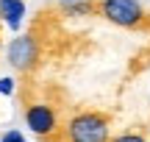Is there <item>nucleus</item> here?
Wrapping results in <instances>:
<instances>
[{"label": "nucleus", "instance_id": "obj_4", "mask_svg": "<svg viewBox=\"0 0 150 142\" xmlns=\"http://www.w3.org/2000/svg\"><path fill=\"white\" fill-rule=\"evenodd\" d=\"M25 126L31 128L36 137L53 142L59 134V114L50 103H31L25 109Z\"/></svg>", "mask_w": 150, "mask_h": 142}, {"label": "nucleus", "instance_id": "obj_8", "mask_svg": "<svg viewBox=\"0 0 150 142\" xmlns=\"http://www.w3.org/2000/svg\"><path fill=\"white\" fill-rule=\"evenodd\" d=\"M0 142H25V137H22V131L11 128V131H6L3 137H0Z\"/></svg>", "mask_w": 150, "mask_h": 142}, {"label": "nucleus", "instance_id": "obj_10", "mask_svg": "<svg viewBox=\"0 0 150 142\" xmlns=\"http://www.w3.org/2000/svg\"><path fill=\"white\" fill-rule=\"evenodd\" d=\"M0 22H3V20H0Z\"/></svg>", "mask_w": 150, "mask_h": 142}, {"label": "nucleus", "instance_id": "obj_9", "mask_svg": "<svg viewBox=\"0 0 150 142\" xmlns=\"http://www.w3.org/2000/svg\"><path fill=\"white\" fill-rule=\"evenodd\" d=\"M0 95H14V78H0Z\"/></svg>", "mask_w": 150, "mask_h": 142}, {"label": "nucleus", "instance_id": "obj_6", "mask_svg": "<svg viewBox=\"0 0 150 142\" xmlns=\"http://www.w3.org/2000/svg\"><path fill=\"white\" fill-rule=\"evenodd\" d=\"M64 14L67 17H89V14H97V3L92 0H64Z\"/></svg>", "mask_w": 150, "mask_h": 142}, {"label": "nucleus", "instance_id": "obj_5", "mask_svg": "<svg viewBox=\"0 0 150 142\" xmlns=\"http://www.w3.org/2000/svg\"><path fill=\"white\" fill-rule=\"evenodd\" d=\"M25 11H28L25 9V0H0V20H3L11 31H17V28L22 25Z\"/></svg>", "mask_w": 150, "mask_h": 142}, {"label": "nucleus", "instance_id": "obj_3", "mask_svg": "<svg viewBox=\"0 0 150 142\" xmlns=\"http://www.w3.org/2000/svg\"><path fill=\"white\" fill-rule=\"evenodd\" d=\"M39 59H42V45L33 33H20L6 45V61L14 67L17 72H31L36 70Z\"/></svg>", "mask_w": 150, "mask_h": 142}, {"label": "nucleus", "instance_id": "obj_7", "mask_svg": "<svg viewBox=\"0 0 150 142\" xmlns=\"http://www.w3.org/2000/svg\"><path fill=\"white\" fill-rule=\"evenodd\" d=\"M111 142H147L142 134H134V131H128V134H117V137H111Z\"/></svg>", "mask_w": 150, "mask_h": 142}, {"label": "nucleus", "instance_id": "obj_1", "mask_svg": "<svg viewBox=\"0 0 150 142\" xmlns=\"http://www.w3.org/2000/svg\"><path fill=\"white\" fill-rule=\"evenodd\" d=\"M53 142H111V117L103 111H75Z\"/></svg>", "mask_w": 150, "mask_h": 142}, {"label": "nucleus", "instance_id": "obj_2", "mask_svg": "<svg viewBox=\"0 0 150 142\" xmlns=\"http://www.w3.org/2000/svg\"><path fill=\"white\" fill-rule=\"evenodd\" d=\"M97 14L106 22L128 31H139L150 25V14L139 0H97Z\"/></svg>", "mask_w": 150, "mask_h": 142}]
</instances>
